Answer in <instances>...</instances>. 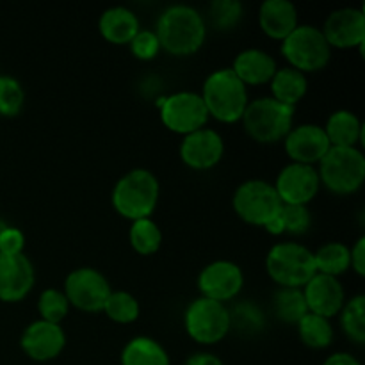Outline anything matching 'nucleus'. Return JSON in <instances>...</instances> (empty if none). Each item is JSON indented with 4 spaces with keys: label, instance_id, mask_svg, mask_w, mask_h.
Masks as SVG:
<instances>
[{
    "label": "nucleus",
    "instance_id": "obj_1",
    "mask_svg": "<svg viewBox=\"0 0 365 365\" xmlns=\"http://www.w3.org/2000/svg\"><path fill=\"white\" fill-rule=\"evenodd\" d=\"M155 34L160 50L177 57L196 53L207 38V20L187 4L168 6L157 18Z\"/></svg>",
    "mask_w": 365,
    "mask_h": 365
},
{
    "label": "nucleus",
    "instance_id": "obj_2",
    "mask_svg": "<svg viewBox=\"0 0 365 365\" xmlns=\"http://www.w3.org/2000/svg\"><path fill=\"white\" fill-rule=\"evenodd\" d=\"M160 185L155 173L146 168H134L118 178L110 192L114 210L127 220L152 217L159 203Z\"/></svg>",
    "mask_w": 365,
    "mask_h": 365
},
{
    "label": "nucleus",
    "instance_id": "obj_3",
    "mask_svg": "<svg viewBox=\"0 0 365 365\" xmlns=\"http://www.w3.org/2000/svg\"><path fill=\"white\" fill-rule=\"evenodd\" d=\"M200 96L209 118L212 116L221 123H235L241 120L250 102L248 88L239 81L232 68H220L207 75Z\"/></svg>",
    "mask_w": 365,
    "mask_h": 365
},
{
    "label": "nucleus",
    "instance_id": "obj_4",
    "mask_svg": "<svg viewBox=\"0 0 365 365\" xmlns=\"http://www.w3.org/2000/svg\"><path fill=\"white\" fill-rule=\"evenodd\" d=\"M296 107L285 106L273 96H260L252 100L242 113V127L246 134L257 143L273 145L282 141L292 128Z\"/></svg>",
    "mask_w": 365,
    "mask_h": 365
},
{
    "label": "nucleus",
    "instance_id": "obj_5",
    "mask_svg": "<svg viewBox=\"0 0 365 365\" xmlns=\"http://www.w3.org/2000/svg\"><path fill=\"white\" fill-rule=\"evenodd\" d=\"M317 164L321 185L335 195H353L364 185L365 157L356 146H330Z\"/></svg>",
    "mask_w": 365,
    "mask_h": 365
},
{
    "label": "nucleus",
    "instance_id": "obj_6",
    "mask_svg": "<svg viewBox=\"0 0 365 365\" xmlns=\"http://www.w3.org/2000/svg\"><path fill=\"white\" fill-rule=\"evenodd\" d=\"M266 271L280 287L302 289L317 273L314 252L299 242H278L267 252Z\"/></svg>",
    "mask_w": 365,
    "mask_h": 365
},
{
    "label": "nucleus",
    "instance_id": "obj_7",
    "mask_svg": "<svg viewBox=\"0 0 365 365\" xmlns=\"http://www.w3.org/2000/svg\"><path fill=\"white\" fill-rule=\"evenodd\" d=\"M280 52L289 66L307 75L323 70L330 63L331 46L319 27L299 24L287 38L282 39Z\"/></svg>",
    "mask_w": 365,
    "mask_h": 365
},
{
    "label": "nucleus",
    "instance_id": "obj_8",
    "mask_svg": "<svg viewBox=\"0 0 365 365\" xmlns=\"http://www.w3.org/2000/svg\"><path fill=\"white\" fill-rule=\"evenodd\" d=\"M232 205L245 223L264 228L280 214L284 203L271 182L250 178L235 189Z\"/></svg>",
    "mask_w": 365,
    "mask_h": 365
},
{
    "label": "nucleus",
    "instance_id": "obj_9",
    "mask_svg": "<svg viewBox=\"0 0 365 365\" xmlns=\"http://www.w3.org/2000/svg\"><path fill=\"white\" fill-rule=\"evenodd\" d=\"M184 327L189 337L203 346L223 341L230 331V314L225 303L209 298L192 299L184 312Z\"/></svg>",
    "mask_w": 365,
    "mask_h": 365
},
{
    "label": "nucleus",
    "instance_id": "obj_10",
    "mask_svg": "<svg viewBox=\"0 0 365 365\" xmlns=\"http://www.w3.org/2000/svg\"><path fill=\"white\" fill-rule=\"evenodd\" d=\"M159 114L164 127L180 135L200 130L209 121L205 103L195 91H177L160 98Z\"/></svg>",
    "mask_w": 365,
    "mask_h": 365
},
{
    "label": "nucleus",
    "instance_id": "obj_11",
    "mask_svg": "<svg viewBox=\"0 0 365 365\" xmlns=\"http://www.w3.org/2000/svg\"><path fill=\"white\" fill-rule=\"evenodd\" d=\"M110 284L102 271L95 267H77L64 280V294L70 307L82 312H102L110 294Z\"/></svg>",
    "mask_w": 365,
    "mask_h": 365
},
{
    "label": "nucleus",
    "instance_id": "obj_12",
    "mask_svg": "<svg viewBox=\"0 0 365 365\" xmlns=\"http://www.w3.org/2000/svg\"><path fill=\"white\" fill-rule=\"evenodd\" d=\"M198 291L203 298L227 303L234 299L245 285V274L234 260L220 259L207 264L198 274Z\"/></svg>",
    "mask_w": 365,
    "mask_h": 365
},
{
    "label": "nucleus",
    "instance_id": "obj_13",
    "mask_svg": "<svg viewBox=\"0 0 365 365\" xmlns=\"http://www.w3.org/2000/svg\"><path fill=\"white\" fill-rule=\"evenodd\" d=\"M273 185L284 205H309L319 191L321 180L316 166L289 163L282 168Z\"/></svg>",
    "mask_w": 365,
    "mask_h": 365
},
{
    "label": "nucleus",
    "instance_id": "obj_14",
    "mask_svg": "<svg viewBox=\"0 0 365 365\" xmlns=\"http://www.w3.org/2000/svg\"><path fill=\"white\" fill-rule=\"evenodd\" d=\"M225 155V139L217 130L203 127L184 135L180 143V159L196 171L212 170Z\"/></svg>",
    "mask_w": 365,
    "mask_h": 365
},
{
    "label": "nucleus",
    "instance_id": "obj_15",
    "mask_svg": "<svg viewBox=\"0 0 365 365\" xmlns=\"http://www.w3.org/2000/svg\"><path fill=\"white\" fill-rule=\"evenodd\" d=\"M323 34L331 48H362L365 43V14L362 7L331 11L323 25Z\"/></svg>",
    "mask_w": 365,
    "mask_h": 365
},
{
    "label": "nucleus",
    "instance_id": "obj_16",
    "mask_svg": "<svg viewBox=\"0 0 365 365\" xmlns=\"http://www.w3.org/2000/svg\"><path fill=\"white\" fill-rule=\"evenodd\" d=\"M20 346L25 355L34 362H48L63 353L66 334L61 324L43 319L32 321L21 334Z\"/></svg>",
    "mask_w": 365,
    "mask_h": 365
},
{
    "label": "nucleus",
    "instance_id": "obj_17",
    "mask_svg": "<svg viewBox=\"0 0 365 365\" xmlns=\"http://www.w3.org/2000/svg\"><path fill=\"white\" fill-rule=\"evenodd\" d=\"M34 282V264L25 253L0 255V302H21L32 291Z\"/></svg>",
    "mask_w": 365,
    "mask_h": 365
},
{
    "label": "nucleus",
    "instance_id": "obj_18",
    "mask_svg": "<svg viewBox=\"0 0 365 365\" xmlns=\"http://www.w3.org/2000/svg\"><path fill=\"white\" fill-rule=\"evenodd\" d=\"M330 146L324 128L317 123L296 125L284 138L285 153L291 157L292 163L310 164V166L319 163Z\"/></svg>",
    "mask_w": 365,
    "mask_h": 365
},
{
    "label": "nucleus",
    "instance_id": "obj_19",
    "mask_svg": "<svg viewBox=\"0 0 365 365\" xmlns=\"http://www.w3.org/2000/svg\"><path fill=\"white\" fill-rule=\"evenodd\" d=\"M302 291L309 312L327 317V319L337 316L346 303V292L341 280L328 274L316 273L303 285Z\"/></svg>",
    "mask_w": 365,
    "mask_h": 365
},
{
    "label": "nucleus",
    "instance_id": "obj_20",
    "mask_svg": "<svg viewBox=\"0 0 365 365\" xmlns=\"http://www.w3.org/2000/svg\"><path fill=\"white\" fill-rule=\"evenodd\" d=\"M232 71L239 77V81L248 86H262L273 78L278 64L269 52L262 48H246L235 56Z\"/></svg>",
    "mask_w": 365,
    "mask_h": 365
},
{
    "label": "nucleus",
    "instance_id": "obj_21",
    "mask_svg": "<svg viewBox=\"0 0 365 365\" xmlns=\"http://www.w3.org/2000/svg\"><path fill=\"white\" fill-rule=\"evenodd\" d=\"M259 25L264 34L282 41L299 25L298 7L291 0H266L259 7Z\"/></svg>",
    "mask_w": 365,
    "mask_h": 365
},
{
    "label": "nucleus",
    "instance_id": "obj_22",
    "mask_svg": "<svg viewBox=\"0 0 365 365\" xmlns=\"http://www.w3.org/2000/svg\"><path fill=\"white\" fill-rule=\"evenodd\" d=\"M141 29L138 14L125 6H113L98 18V31L113 45H128Z\"/></svg>",
    "mask_w": 365,
    "mask_h": 365
},
{
    "label": "nucleus",
    "instance_id": "obj_23",
    "mask_svg": "<svg viewBox=\"0 0 365 365\" xmlns=\"http://www.w3.org/2000/svg\"><path fill=\"white\" fill-rule=\"evenodd\" d=\"M323 128L331 146H356L364 139L362 121L348 109L334 110Z\"/></svg>",
    "mask_w": 365,
    "mask_h": 365
},
{
    "label": "nucleus",
    "instance_id": "obj_24",
    "mask_svg": "<svg viewBox=\"0 0 365 365\" xmlns=\"http://www.w3.org/2000/svg\"><path fill=\"white\" fill-rule=\"evenodd\" d=\"M271 84V96L285 106L296 107V103L307 95L309 91V78L299 70H294L291 66L278 68L274 71Z\"/></svg>",
    "mask_w": 365,
    "mask_h": 365
},
{
    "label": "nucleus",
    "instance_id": "obj_25",
    "mask_svg": "<svg viewBox=\"0 0 365 365\" xmlns=\"http://www.w3.org/2000/svg\"><path fill=\"white\" fill-rule=\"evenodd\" d=\"M121 365H171L166 348L155 339L138 335L121 349Z\"/></svg>",
    "mask_w": 365,
    "mask_h": 365
},
{
    "label": "nucleus",
    "instance_id": "obj_26",
    "mask_svg": "<svg viewBox=\"0 0 365 365\" xmlns=\"http://www.w3.org/2000/svg\"><path fill=\"white\" fill-rule=\"evenodd\" d=\"M316 271L321 274L339 278L351 267L349 246L341 241H330L314 252Z\"/></svg>",
    "mask_w": 365,
    "mask_h": 365
},
{
    "label": "nucleus",
    "instance_id": "obj_27",
    "mask_svg": "<svg viewBox=\"0 0 365 365\" xmlns=\"http://www.w3.org/2000/svg\"><path fill=\"white\" fill-rule=\"evenodd\" d=\"M273 312L280 321L289 324H298L305 314L307 309L305 296L302 289L296 287H278L273 294Z\"/></svg>",
    "mask_w": 365,
    "mask_h": 365
},
{
    "label": "nucleus",
    "instance_id": "obj_28",
    "mask_svg": "<svg viewBox=\"0 0 365 365\" xmlns=\"http://www.w3.org/2000/svg\"><path fill=\"white\" fill-rule=\"evenodd\" d=\"M296 327H298V335L303 344L312 349H324L334 341V327L330 319L317 314H305Z\"/></svg>",
    "mask_w": 365,
    "mask_h": 365
},
{
    "label": "nucleus",
    "instance_id": "obj_29",
    "mask_svg": "<svg viewBox=\"0 0 365 365\" xmlns=\"http://www.w3.org/2000/svg\"><path fill=\"white\" fill-rule=\"evenodd\" d=\"M128 241L139 255H153L163 245V230L152 217L135 220L128 230Z\"/></svg>",
    "mask_w": 365,
    "mask_h": 365
},
{
    "label": "nucleus",
    "instance_id": "obj_30",
    "mask_svg": "<svg viewBox=\"0 0 365 365\" xmlns=\"http://www.w3.org/2000/svg\"><path fill=\"white\" fill-rule=\"evenodd\" d=\"M228 314L230 330L239 331L241 335H257L266 327V316L253 302H239L234 309H228Z\"/></svg>",
    "mask_w": 365,
    "mask_h": 365
},
{
    "label": "nucleus",
    "instance_id": "obj_31",
    "mask_svg": "<svg viewBox=\"0 0 365 365\" xmlns=\"http://www.w3.org/2000/svg\"><path fill=\"white\" fill-rule=\"evenodd\" d=\"M341 327L348 339L356 344L365 342V296L356 294L349 298L341 309Z\"/></svg>",
    "mask_w": 365,
    "mask_h": 365
},
{
    "label": "nucleus",
    "instance_id": "obj_32",
    "mask_svg": "<svg viewBox=\"0 0 365 365\" xmlns=\"http://www.w3.org/2000/svg\"><path fill=\"white\" fill-rule=\"evenodd\" d=\"M102 312H106V316L110 321H114V323L128 324L138 319L139 312H141V307H139L138 298L134 294H130V292L110 291Z\"/></svg>",
    "mask_w": 365,
    "mask_h": 365
},
{
    "label": "nucleus",
    "instance_id": "obj_33",
    "mask_svg": "<svg viewBox=\"0 0 365 365\" xmlns=\"http://www.w3.org/2000/svg\"><path fill=\"white\" fill-rule=\"evenodd\" d=\"M38 312L43 321L61 324L70 314V302L59 289H45L38 298Z\"/></svg>",
    "mask_w": 365,
    "mask_h": 365
},
{
    "label": "nucleus",
    "instance_id": "obj_34",
    "mask_svg": "<svg viewBox=\"0 0 365 365\" xmlns=\"http://www.w3.org/2000/svg\"><path fill=\"white\" fill-rule=\"evenodd\" d=\"M245 7L239 0H214L209 4V24L217 31H230L241 21Z\"/></svg>",
    "mask_w": 365,
    "mask_h": 365
},
{
    "label": "nucleus",
    "instance_id": "obj_35",
    "mask_svg": "<svg viewBox=\"0 0 365 365\" xmlns=\"http://www.w3.org/2000/svg\"><path fill=\"white\" fill-rule=\"evenodd\" d=\"M25 103L24 86L11 75H0V116L13 118L20 114Z\"/></svg>",
    "mask_w": 365,
    "mask_h": 365
},
{
    "label": "nucleus",
    "instance_id": "obj_36",
    "mask_svg": "<svg viewBox=\"0 0 365 365\" xmlns=\"http://www.w3.org/2000/svg\"><path fill=\"white\" fill-rule=\"evenodd\" d=\"M278 216H280L284 234L302 235L309 232L312 225V214L307 205H282Z\"/></svg>",
    "mask_w": 365,
    "mask_h": 365
},
{
    "label": "nucleus",
    "instance_id": "obj_37",
    "mask_svg": "<svg viewBox=\"0 0 365 365\" xmlns=\"http://www.w3.org/2000/svg\"><path fill=\"white\" fill-rule=\"evenodd\" d=\"M128 46H130V52L134 53V57H138L139 61H152L160 52V43L157 39L155 31H150V29H139L138 34L130 39Z\"/></svg>",
    "mask_w": 365,
    "mask_h": 365
},
{
    "label": "nucleus",
    "instance_id": "obj_38",
    "mask_svg": "<svg viewBox=\"0 0 365 365\" xmlns=\"http://www.w3.org/2000/svg\"><path fill=\"white\" fill-rule=\"evenodd\" d=\"M25 248V235L20 228L7 225L0 232V255H20Z\"/></svg>",
    "mask_w": 365,
    "mask_h": 365
},
{
    "label": "nucleus",
    "instance_id": "obj_39",
    "mask_svg": "<svg viewBox=\"0 0 365 365\" xmlns=\"http://www.w3.org/2000/svg\"><path fill=\"white\" fill-rule=\"evenodd\" d=\"M349 255H351V267L356 274L364 277L365 274V237L356 239L353 248H349Z\"/></svg>",
    "mask_w": 365,
    "mask_h": 365
},
{
    "label": "nucleus",
    "instance_id": "obj_40",
    "mask_svg": "<svg viewBox=\"0 0 365 365\" xmlns=\"http://www.w3.org/2000/svg\"><path fill=\"white\" fill-rule=\"evenodd\" d=\"M184 365H225V364H223V360H221L220 356L214 355V353L202 351V353H195V355L189 356V359L185 360Z\"/></svg>",
    "mask_w": 365,
    "mask_h": 365
},
{
    "label": "nucleus",
    "instance_id": "obj_41",
    "mask_svg": "<svg viewBox=\"0 0 365 365\" xmlns=\"http://www.w3.org/2000/svg\"><path fill=\"white\" fill-rule=\"evenodd\" d=\"M323 365H362V364H360L359 360L351 355V353L339 351V353H334V355L328 356V359L323 362Z\"/></svg>",
    "mask_w": 365,
    "mask_h": 365
},
{
    "label": "nucleus",
    "instance_id": "obj_42",
    "mask_svg": "<svg viewBox=\"0 0 365 365\" xmlns=\"http://www.w3.org/2000/svg\"><path fill=\"white\" fill-rule=\"evenodd\" d=\"M6 227H7V223H6V221H2V220H0V232H2L4 228H6Z\"/></svg>",
    "mask_w": 365,
    "mask_h": 365
}]
</instances>
